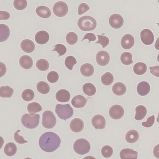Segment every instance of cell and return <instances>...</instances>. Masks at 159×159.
I'll return each instance as SVG.
<instances>
[{
    "mask_svg": "<svg viewBox=\"0 0 159 159\" xmlns=\"http://www.w3.org/2000/svg\"><path fill=\"white\" fill-rule=\"evenodd\" d=\"M48 81L51 83H54L57 82L59 80V74L56 72H50L47 75Z\"/></svg>",
    "mask_w": 159,
    "mask_h": 159,
    "instance_id": "43",
    "label": "cell"
},
{
    "mask_svg": "<svg viewBox=\"0 0 159 159\" xmlns=\"http://www.w3.org/2000/svg\"><path fill=\"white\" fill-rule=\"evenodd\" d=\"M13 5L16 10H22L25 9L27 5V2L26 0H15Z\"/></svg>",
    "mask_w": 159,
    "mask_h": 159,
    "instance_id": "40",
    "label": "cell"
},
{
    "mask_svg": "<svg viewBox=\"0 0 159 159\" xmlns=\"http://www.w3.org/2000/svg\"><path fill=\"white\" fill-rule=\"evenodd\" d=\"M87 100L82 95H77L73 98L71 104L74 107L77 108L83 107L86 104Z\"/></svg>",
    "mask_w": 159,
    "mask_h": 159,
    "instance_id": "19",
    "label": "cell"
},
{
    "mask_svg": "<svg viewBox=\"0 0 159 159\" xmlns=\"http://www.w3.org/2000/svg\"><path fill=\"white\" fill-rule=\"evenodd\" d=\"M10 17V14L9 12L4 11H0V20H7Z\"/></svg>",
    "mask_w": 159,
    "mask_h": 159,
    "instance_id": "50",
    "label": "cell"
},
{
    "mask_svg": "<svg viewBox=\"0 0 159 159\" xmlns=\"http://www.w3.org/2000/svg\"><path fill=\"white\" fill-rule=\"evenodd\" d=\"M74 151L80 155H84L90 152V144L88 140L85 139H78L74 144Z\"/></svg>",
    "mask_w": 159,
    "mask_h": 159,
    "instance_id": "5",
    "label": "cell"
},
{
    "mask_svg": "<svg viewBox=\"0 0 159 159\" xmlns=\"http://www.w3.org/2000/svg\"><path fill=\"white\" fill-rule=\"evenodd\" d=\"M27 110L30 115L33 116L37 112H41L42 110V108L39 103L34 102L30 103L28 105Z\"/></svg>",
    "mask_w": 159,
    "mask_h": 159,
    "instance_id": "29",
    "label": "cell"
},
{
    "mask_svg": "<svg viewBox=\"0 0 159 159\" xmlns=\"http://www.w3.org/2000/svg\"><path fill=\"white\" fill-rule=\"evenodd\" d=\"M147 70V66L143 62H139L135 64L133 67V71L138 75L144 74Z\"/></svg>",
    "mask_w": 159,
    "mask_h": 159,
    "instance_id": "30",
    "label": "cell"
},
{
    "mask_svg": "<svg viewBox=\"0 0 159 159\" xmlns=\"http://www.w3.org/2000/svg\"><path fill=\"white\" fill-rule=\"evenodd\" d=\"M40 116L39 114L31 116L28 114H25L22 116L21 123L23 126L27 128L33 129L39 125Z\"/></svg>",
    "mask_w": 159,
    "mask_h": 159,
    "instance_id": "4",
    "label": "cell"
},
{
    "mask_svg": "<svg viewBox=\"0 0 159 159\" xmlns=\"http://www.w3.org/2000/svg\"><path fill=\"white\" fill-rule=\"evenodd\" d=\"M36 67L40 71H46L49 68V63L45 59H41L38 60L36 62Z\"/></svg>",
    "mask_w": 159,
    "mask_h": 159,
    "instance_id": "36",
    "label": "cell"
},
{
    "mask_svg": "<svg viewBox=\"0 0 159 159\" xmlns=\"http://www.w3.org/2000/svg\"><path fill=\"white\" fill-rule=\"evenodd\" d=\"M56 118L52 111H46L43 114L42 125L46 129H52L56 125Z\"/></svg>",
    "mask_w": 159,
    "mask_h": 159,
    "instance_id": "6",
    "label": "cell"
},
{
    "mask_svg": "<svg viewBox=\"0 0 159 159\" xmlns=\"http://www.w3.org/2000/svg\"><path fill=\"white\" fill-rule=\"evenodd\" d=\"M139 132L134 129L131 130L128 132L125 137L126 141L130 143H133L136 142L139 140Z\"/></svg>",
    "mask_w": 159,
    "mask_h": 159,
    "instance_id": "24",
    "label": "cell"
},
{
    "mask_svg": "<svg viewBox=\"0 0 159 159\" xmlns=\"http://www.w3.org/2000/svg\"><path fill=\"white\" fill-rule=\"evenodd\" d=\"M22 98L26 102L32 100L34 97V93L31 89H27L24 90L22 93Z\"/></svg>",
    "mask_w": 159,
    "mask_h": 159,
    "instance_id": "37",
    "label": "cell"
},
{
    "mask_svg": "<svg viewBox=\"0 0 159 159\" xmlns=\"http://www.w3.org/2000/svg\"><path fill=\"white\" fill-rule=\"evenodd\" d=\"M98 41L96 42V43L100 44L102 46L103 48H104L109 45L110 40L107 37L103 35H98Z\"/></svg>",
    "mask_w": 159,
    "mask_h": 159,
    "instance_id": "44",
    "label": "cell"
},
{
    "mask_svg": "<svg viewBox=\"0 0 159 159\" xmlns=\"http://www.w3.org/2000/svg\"><path fill=\"white\" fill-rule=\"evenodd\" d=\"M138 93L141 96H145L148 95L150 90V86L147 82H140L137 88Z\"/></svg>",
    "mask_w": 159,
    "mask_h": 159,
    "instance_id": "20",
    "label": "cell"
},
{
    "mask_svg": "<svg viewBox=\"0 0 159 159\" xmlns=\"http://www.w3.org/2000/svg\"><path fill=\"white\" fill-rule=\"evenodd\" d=\"M56 98L57 101L60 102H67L70 99V93L67 90L61 89L58 90L57 93Z\"/></svg>",
    "mask_w": 159,
    "mask_h": 159,
    "instance_id": "17",
    "label": "cell"
},
{
    "mask_svg": "<svg viewBox=\"0 0 159 159\" xmlns=\"http://www.w3.org/2000/svg\"><path fill=\"white\" fill-rule=\"evenodd\" d=\"M77 63L76 59L72 56L67 57L65 60V64L66 67L70 70H72L73 67L74 65Z\"/></svg>",
    "mask_w": 159,
    "mask_h": 159,
    "instance_id": "38",
    "label": "cell"
},
{
    "mask_svg": "<svg viewBox=\"0 0 159 159\" xmlns=\"http://www.w3.org/2000/svg\"><path fill=\"white\" fill-rule=\"evenodd\" d=\"M36 12L39 17L42 18H48L51 16L50 10L47 7L44 6L38 7L36 9Z\"/></svg>",
    "mask_w": 159,
    "mask_h": 159,
    "instance_id": "25",
    "label": "cell"
},
{
    "mask_svg": "<svg viewBox=\"0 0 159 159\" xmlns=\"http://www.w3.org/2000/svg\"><path fill=\"white\" fill-rule=\"evenodd\" d=\"M10 35L9 28L5 24H0V42H3L7 40Z\"/></svg>",
    "mask_w": 159,
    "mask_h": 159,
    "instance_id": "26",
    "label": "cell"
},
{
    "mask_svg": "<svg viewBox=\"0 0 159 159\" xmlns=\"http://www.w3.org/2000/svg\"><path fill=\"white\" fill-rule=\"evenodd\" d=\"M61 139L57 134L54 132H45L39 139V147L43 151L52 152L60 147Z\"/></svg>",
    "mask_w": 159,
    "mask_h": 159,
    "instance_id": "1",
    "label": "cell"
},
{
    "mask_svg": "<svg viewBox=\"0 0 159 159\" xmlns=\"http://www.w3.org/2000/svg\"><path fill=\"white\" fill-rule=\"evenodd\" d=\"M120 43H121L122 47L124 49L126 50L130 49L134 45V37L130 34H125L122 38Z\"/></svg>",
    "mask_w": 159,
    "mask_h": 159,
    "instance_id": "13",
    "label": "cell"
},
{
    "mask_svg": "<svg viewBox=\"0 0 159 159\" xmlns=\"http://www.w3.org/2000/svg\"><path fill=\"white\" fill-rule=\"evenodd\" d=\"M150 70V72L154 76L159 77V66H154V67H151L149 68Z\"/></svg>",
    "mask_w": 159,
    "mask_h": 159,
    "instance_id": "49",
    "label": "cell"
},
{
    "mask_svg": "<svg viewBox=\"0 0 159 159\" xmlns=\"http://www.w3.org/2000/svg\"><path fill=\"white\" fill-rule=\"evenodd\" d=\"M96 60L97 64L99 66H106L110 61V54L106 51H99L96 54Z\"/></svg>",
    "mask_w": 159,
    "mask_h": 159,
    "instance_id": "11",
    "label": "cell"
},
{
    "mask_svg": "<svg viewBox=\"0 0 159 159\" xmlns=\"http://www.w3.org/2000/svg\"><path fill=\"white\" fill-rule=\"evenodd\" d=\"M109 23L110 26L114 29H120L123 26L124 23L123 17L120 15L114 14L110 16Z\"/></svg>",
    "mask_w": 159,
    "mask_h": 159,
    "instance_id": "9",
    "label": "cell"
},
{
    "mask_svg": "<svg viewBox=\"0 0 159 159\" xmlns=\"http://www.w3.org/2000/svg\"><path fill=\"white\" fill-rule=\"evenodd\" d=\"M112 92L117 96L125 94L126 91V85L122 82H117L114 84L112 88Z\"/></svg>",
    "mask_w": 159,
    "mask_h": 159,
    "instance_id": "22",
    "label": "cell"
},
{
    "mask_svg": "<svg viewBox=\"0 0 159 159\" xmlns=\"http://www.w3.org/2000/svg\"><path fill=\"white\" fill-rule=\"evenodd\" d=\"M113 81L114 76L110 72L106 73L101 78V82L105 85H111Z\"/></svg>",
    "mask_w": 159,
    "mask_h": 159,
    "instance_id": "35",
    "label": "cell"
},
{
    "mask_svg": "<svg viewBox=\"0 0 159 159\" xmlns=\"http://www.w3.org/2000/svg\"><path fill=\"white\" fill-rule=\"evenodd\" d=\"M53 12L55 16L59 17L65 16L68 13V7L66 3L63 2H57L53 8Z\"/></svg>",
    "mask_w": 159,
    "mask_h": 159,
    "instance_id": "7",
    "label": "cell"
},
{
    "mask_svg": "<svg viewBox=\"0 0 159 159\" xmlns=\"http://www.w3.org/2000/svg\"><path fill=\"white\" fill-rule=\"evenodd\" d=\"M35 47L34 43L30 39H24L20 43L21 48L25 53H32L34 50Z\"/></svg>",
    "mask_w": 159,
    "mask_h": 159,
    "instance_id": "18",
    "label": "cell"
},
{
    "mask_svg": "<svg viewBox=\"0 0 159 159\" xmlns=\"http://www.w3.org/2000/svg\"><path fill=\"white\" fill-rule=\"evenodd\" d=\"M70 129L74 132H80L83 129L84 124L82 119L74 118L70 122Z\"/></svg>",
    "mask_w": 159,
    "mask_h": 159,
    "instance_id": "14",
    "label": "cell"
},
{
    "mask_svg": "<svg viewBox=\"0 0 159 159\" xmlns=\"http://www.w3.org/2000/svg\"><path fill=\"white\" fill-rule=\"evenodd\" d=\"M13 92V89L8 86H2L0 88V96L2 98H11Z\"/></svg>",
    "mask_w": 159,
    "mask_h": 159,
    "instance_id": "32",
    "label": "cell"
},
{
    "mask_svg": "<svg viewBox=\"0 0 159 159\" xmlns=\"http://www.w3.org/2000/svg\"><path fill=\"white\" fill-rule=\"evenodd\" d=\"M79 28L84 32L92 31L97 25V22L95 18L90 16H84L80 17L78 21Z\"/></svg>",
    "mask_w": 159,
    "mask_h": 159,
    "instance_id": "2",
    "label": "cell"
},
{
    "mask_svg": "<svg viewBox=\"0 0 159 159\" xmlns=\"http://www.w3.org/2000/svg\"><path fill=\"white\" fill-rule=\"evenodd\" d=\"M140 39L145 45H151L154 41V34L150 30L144 29L140 32Z\"/></svg>",
    "mask_w": 159,
    "mask_h": 159,
    "instance_id": "10",
    "label": "cell"
},
{
    "mask_svg": "<svg viewBox=\"0 0 159 159\" xmlns=\"http://www.w3.org/2000/svg\"><path fill=\"white\" fill-rule=\"evenodd\" d=\"M20 132V130H17L14 134V139L17 143L19 144H24L27 143L28 141L24 140V137L20 135L18 133Z\"/></svg>",
    "mask_w": 159,
    "mask_h": 159,
    "instance_id": "46",
    "label": "cell"
},
{
    "mask_svg": "<svg viewBox=\"0 0 159 159\" xmlns=\"http://www.w3.org/2000/svg\"><path fill=\"white\" fill-rule=\"evenodd\" d=\"M154 120H155V117L154 116H152L147 119V121L144 122L142 123V126L146 128L151 127L154 125Z\"/></svg>",
    "mask_w": 159,
    "mask_h": 159,
    "instance_id": "47",
    "label": "cell"
},
{
    "mask_svg": "<svg viewBox=\"0 0 159 159\" xmlns=\"http://www.w3.org/2000/svg\"><path fill=\"white\" fill-rule=\"evenodd\" d=\"M19 64L21 67L24 69H30L32 68L33 66V60L32 58L29 56H23L20 59Z\"/></svg>",
    "mask_w": 159,
    "mask_h": 159,
    "instance_id": "21",
    "label": "cell"
},
{
    "mask_svg": "<svg viewBox=\"0 0 159 159\" xmlns=\"http://www.w3.org/2000/svg\"><path fill=\"white\" fill-rule=\"evenodd\" d=\"M81 74L85 77H90L93 75L94 69L93 66L89 63L82 65L80 68Z\"/></svg>",
    "mask_w": 159,
    "mask_h": 159,
    "instance_id": "23",
    "label": "cell"
},
{
    "mask_svg": "<svg viewBox=\"0 0 159 159\" xmlns=\"http://www.w3.org/2000/svg\"><path fill=\"white\" fill-rule=\"evenodd\" d=\"M49 39V35L47 32L40 31L37 32L35 36V40L37 43L43 45L46 43Z\"/></svg>",
    "mask_w": 159,
    "mask_h": 159,
    "instance_id": "16",
    "label": "cell"
},
{
    "mask_svg": "<svg viewBox=\"0 0 159 159\" xmlns=\"http://www.w3.org/2000/svg\"><path fill=\"white\" fill-rule=\"evenodd\" d=\"M113 151L112 147L108 145L104 146L102 148L101 153L102 155L105 158H109L112 156L113 154Z\"/></svg>",
    "mask_w": 159,
    "mask_h": 159,
    "instance_id": "41",
    "label": "cell"
},
{
    "mask_svg": "<svg viewBox=\"0 0 159 159\" xmlns=\"http://www.w3.org/2000/svg\"><path fill=\"white\" fill-rule=\"evenodd\" d=\"M55 48L52 50L56 51L59 54V57L64 55L67 52V48L64 45L61 44H58L54 46Z\"/></svg>",
    "mask_w": 159,
    "mask_h": 159,
    "instance_id": "42",
    "label": "cell"
},
{
    "mask_svg": "<svg viewBox=\"0 0 159 159\" xmlns=\"http://www.w3.org/2000/svg\"><path fill=\"white\" fill-rule=\"evenodd\" d=\"M17 146L13 143H9L5 145L4 148V152L7 156H14L17 152Z\"/></svg>",
    "mask_w": 159,
    "mask_h": 159,
    "instance_id": "28",
    "label": "cell"
},
{
    "mask_svg": "<svg viewBox=\"0 0 159 159\" xmlns=\"http://www.w3.org/2000/svg\"><path fill=\"white\" fill-rule=\"evenodd\" d=\"M120 61L123 64L126 66L131 65L133 63L132 54L128 52L123 53L120 56Z\"/></svg>",
    "mask_w": 159,
    "mask_h": 159,
    "instance_id": "34",
    "label": "cell"
},
{
    "mask_svg": "<svg viewBox=\"0 0 159 159\" xmlns=\"http://www.w3.org/2000/svg\"><path fill=\"white\" fill-rule=\"evenodd\" d=\"M37 89L38 92L43 94H46L49 92L50 88L48 84L43 81L38 82L37 85Z\"/></svg>",
    "mask_w": 159,
    "mask_h": 159,
    "instance_id": "33",
    "label": "cell"
},
{
    "mask_svg": "<svg viewBox=\"0 0 159 159\" xmlns=\"http://www.w3.org/2000/svg\"><path fill=\"white\" fill-rule=\"evenodd\" d=\"M120 156L121 159H137L138 153L130 148H125L120 151Z\"/></svg>",
    "mask_w": 159,
    "mask_h": 159,
    "instance_id": "15",
    "label": "cell"
},
{
    "mask_svg": "<svg viewBox=\"0 0 159 159\" xmlns=\"http://www.w3.org/2000/svg\"><path fill=\"white\" fill-rule=\"evenodd\" d=\"M82 89L84 93L89 96L94 95L96 91V87L90 83H85L84 84Z\"/></svg>",
    "mask_w": 159,
    "mask_h": 159,
    "instance_id": "31",
    "label": "cell"
},
{
    "mask_svg": "<svg viewBox=\"0 0 159 159\" xmlns=\"http://www.w3.org/2000/svg\"><path fill=\"white\" fill-rule=\"evenodd\" d=\"M90 10V7L88 4L85 3H82L79 5L78 9V15L80 16L85 13L86 12Z\"/></svg>",
    "mask_w": 159,
    "mask_h": 159,
    "instance_id": "45",
    "label": "cell"
},
{
    "mask_svg": "<svg viewBox=\"0 0 159 159\" xmlns=\"http://www.w3.org/2000/svg\"><path fill=\"white\" fill-rule=\"evenodd\" d=\"M55 112L59 118L64 120L71 118L74 114V110L69 104H57Z\"/></svg>",
    "mask_w": 159,
    "mask_h": 159,
    "instance_id": "3",
    "label": "cell"
},
{
    "mask_svg": "<svg viewBox=\"0 0 159 159\" xmlns=\"http://www.w3.org/2000/svg\"><path fill=\"white\" fill-rule=\"evenodd\" d=\"M105 118L101 115H96L92 119V124L96 129H104L106 126Z\"/></svg>",
    "mask_w": 159,
    "mask_h": 159,
    "instance_id": "12",
    "label": "cell"
},
{
    "mask_svg": "<svg viewBox=\"0 0 159 159\" xmlns=\"http://www.w3.org/2000/svg\"><path fill=\"white\" fill-rule=\"evenodd\" d=\"M135 116L134 119L137 120L143 119L147 115V109L143 105H139L136 107Z\"/></svg>",
    "mask_w": 159,
    "mask_h": 159,
    "instance_id": "27",
    "label": "cell"
},
{
    "mask_svg": "<svg viewBox=\"0 0 159 159\" xmlns=\"http://www.w3.org/2000/svg\"><path fill=\"white\" fill-rule=\"evenodd\" d=\"M96 35L92 33H88L86 34L84 36L83 39L82 40V41H83L84 39H88L89 40V43L90 42L95 41L96 39Z\"/></svg>",
    "mask_w": 159,
    "mask_h": 159,
    "instance_id": "48",
    "label": "cell"
},
{
    "mask_svg": "<svg viewBox=\"0 0 159 159\" xmlns=\"http://www.w3.org/2000/svg\"><path fill=\"white\" fill-rule=\"evenodd\" d=\"M125 114V110L121 106L116 104L110 107L109 114L112 119L118 120L122 118Z\"/></svg>",
    "mask_w": 159,
    "mask_h": 159,
    "instance_id": "8",
    "label": "cell"
},
{
    "mask_svg": "<svg viewBox=\"0 0 159 159\" xmlns=\"http://www.w3.org/2000/svg\"><path fill=\"white\" fill-rule=\"evenodd\" d=\"M0 65H1V77H2L6 73V67L5 65L2 62H0Z\"/></svg>",
    "mask_w": 159,
    "mask_h": 159,
    "instance_id": "51",
    "label": "cell"
},
{
    "mask_svg": "<svg viewBox=\"0 0 159 159\" xmlns=\"http://www.w3.org/2000/svg\"><path fill=\"white\" fill-rule=\"evenodd\" d=\"M66 41L70 45L76 44L78 41V36L76 33L73 32H69L66 36Z\"/></svg>",
    "mask_w": 159,
    "mask_h": 159,
    "instance_id": "39",
    "label": "cell"
}]
</instances>
